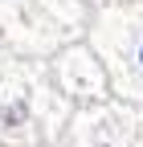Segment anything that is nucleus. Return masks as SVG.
Returning <instances> with one entry per match:
<instances>
[{
    "label": "nucleus",
    "instance_id": "nucleus-2",
    "mask_svg": "<svg viewBox=\"0 0 143 147\" xmlns=\"http://www.w3.org/2000/svg\"><path fill=\"white\" fill-rule=\"evenodd\" d=\"M98 61L111 82V98L143 106V8H119L106 12L94 25Z\"/></svg>",
    "mask_w": 143,
    "mask_h": 147
},
{
    "label": "nucleus",
    "instance_id": "nucleus-1",
    "mask_svg": "<svg viewBox=\"0 0 143 147\" xmlns=\"http://www.w3.org/2000/svg\"><path fill=\"white\" fill-rule=\"evenodd\" d=\"M69 115L45 61L0 57V147H57Z\"/></svg>",
    "mask_w": 143,
    "mask_h": 147
},
{
    "label": "nucleus",
    "instance_id": "nucleus-4",
    "mask_svg": "<svg viewBox=\"0 0 143 147\" xmlns=\"http://www.w3.org/2000/svg\"><path fill=\"white\" fill-rule=\"evenodd\" d=\"M57 94L69 106H94L111 98V82H106V69L98 61V53L90 45H65L61 53H53V61L45 65Z\"/></svg>",
    "mask_w": 143,
    "mask_h": 147
},
{
    "label": "nucleus",
    "instance_id": "nucleus-3",
    "mask_svg": "<svg viewBox=\"0 0 143 147\" xmlns=\"http://www.w3.org/2000/svg\"><path fill=\"white\" fill-rule=\"evenodd\" d=\"M57 147H143V106L123 98L78 106Z\"/></svg>",
    "mask_w": 143,
    "mask_h": 147
}]
</instances>
